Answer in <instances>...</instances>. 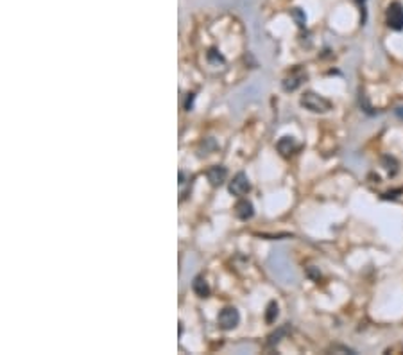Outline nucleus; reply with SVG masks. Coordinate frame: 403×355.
Masks as SVG:
<instances>
[{"label": "nucleus", "mask_w": 403, "mask_h": 355, "mask_svg": "<svg viewBox=\"0 0 403 355\" xmlns=\"http://www.w3.org/2000/svg\"><path fill=\"white\" fill-rule=\"evenodd\" d=\"M238 321H240V314L238 310L233 307H226L224 310H220L219 314V326L222 330H232L238 325Z\"/></svg>", "instance_id": "obj_3"}, {"label": "nucleus", "mask_w": 403, "mask_h": 355, "mask_svg": "<svg viewBox=\"0 0 403 355\" xmlns=\"http://www.w3.org/2000/svg\"><path fill=\"white\" fill-rule=\"evenodd\" d=\"M194 292H196L199 298H206V296L210 294V285L206 283L204 278L198 276V278L194 280Z\"/></svg>", "instance_id": "obj_8"}, {"label": "nucleus", "mask_w": 403, "mask_h": 355, "mask_svg": "<svg viewBox=\"0 0 403 355\" xmlns=\"http://www.w3.org/2000/svg\"><path fill=\"white\" fill-rule=\"evenodd\" d=\"M387 26L392 31H403V6L400 2H392L387 8Z\"/></svg>", "instance_id": "obj_2"}, {"label": "nucleus", "mask_w": 403, "mask_h": 355, "mask_svg": "<svg viewBox=\"0 0 403 355\" xmlns=\"http://www.w3.org/2000/svg\"><path fill=\"white\" fill-rule=\"evenodd\" d=\"M296 149H298V142L292 137H283L282 140L278 142V151L282 154H285V156L292 154Z\"/></svg>", "instance_id": "obj_7"}, {"label": "nucleus", "mask_w": 403, "mask_h": 355, "mask_svg": "<svg viewBox=\"0 0 403 355\" xmlns=\"http://www.w3.org/2000/svg\"><path fill=\"white\" fill-rule=\"evenodd\" d=\"M384 163H386V169L389 174H396V160L394 158L386 156V158H384Z\"/></svg>", "instance_id": "obj_11"}, {"label": "nucleus", "mask_w": 403, "mask_h": 355, "mask_svg": "<svg viewBox=\"0 0 403 355\" xmlns=\"http://www.w3.org/2000/svg\"><path fill=\"white\" fill-rule=\"evenodd\" d=\"M300 103L304 110H308V112H312V113H326L332 110L330 101L318 94H314V92H304V94L301 95Z\"/></svg>", "instance_id": "obj_1"}, {"label": "nucleus", "mask_w": 403, "mask_h": 355, "mask_svg": "<svg viewBox=\"0 0 403 355\" xmlns=\"http://www.w3.org/2000/svg\"><path fill=\"white\" fill-rule=\"evenodd\" d=\"M206 176H208V181H210L214 187H219V185H222L224 181H226L228 171L224 167H220V165H217V167H212Z\"/></svg>", "instance_id": "obj_5"}, {"label": "nucleus", "mask_w": 403, "mask_h": 355, "mask_svg": "<svg viewBox=\"0 0 403 355\" xmlns=\"http://www.w3.org/2000/svg\"><path fill=\"white\" fill-rule=\"evenodd\" d=\"M235 210H236V217L242 219V221H248V219L253 217V205L249 201H246V199L236 203Z\"/></svg>", "instance_id": "obj_6"}, {"label": "nucleus", "mask_w": 403, "mask_h": 355, "mask_svg": "<svg viewBox=\"0 0 403 355\" xmlns=\"http://www.w3.org/2000/svg\"><path fill=\"white\" fill-rule=\"evenodd\" d=\"M276 317H278V305H276L274 301H270L269 307H267L266 319H267V323H272V321H276Z\"/></svg>", "instance_id": "obj_10"}, {"label": "nucleus", "mask_w": 403, "mask_h": 355, "mask_svg": "<svg viewBox=\"0 0 403 355\" xmlns=\"http://www.w3.org/2000/svg\"><path fill=\"white\" fill-rule=\"evenodd\" d=\"M294 17L298 18V22H300V26H303V24H304V20H306V18H304V15L301 13L300 9H294Z\"/></svg>", "instance_id": "obj_12"}, {"label": "nucleus", "mask_w": 403, "mask_h": 355, "mask_svg": "<svg viewBox=\"0 0 403 355\" xmlns=\"http://www.w3.org/2000/svg\"><path fill=\"white\" fill-rule=\"evenodd\" d=\"M304 76H300V77H296V76H290V77H287L285 81H283V88L287 92H292V90H296L298 86L301 85V79H303Z\"/></svg>", "instance_id": "obj_9"}, {"label": "nucleus", "mask_w": 403, "mask_h": 355, "mask_svg": "<svg viewBox=\"0 0 403 355\" xmlns=\"http://www.w3.org/2000/svg\"><path fill=\"white\" fill-rule=\"evenodd\" d=\"M249 188H251V183H249L248 176L244 172H238V174L233 178V181L230 183V192L233 196H246L249 192Z\"/></svg>", "instance_id": "obj_4"}]
</instances>
